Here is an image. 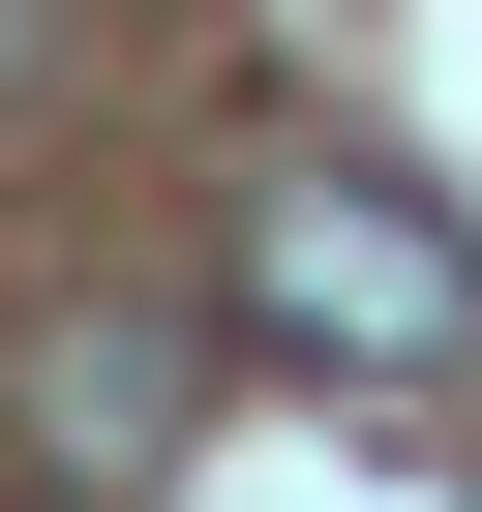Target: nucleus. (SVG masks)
Segmentation results:
<instances>
[{"label":"nucleus","mask_w":482,"mask_h":512,"mask_svg":"<svg viewBox=\"0 0 482 512\" xmlns=\"http://www.w3.org/2000/svg\"><path fill=\"white\" fill-rule=\"evenodd\" d=\"M61 31H91V0H0V121H31V91H61Z\"/></svg>","instance_id":"7ed1b4c3"},{"label":"nucleus","mask_w":482,"mask_h":512,"mask_svg":"<svg viewBox=\"0 0 482 512\" xmlns=\"http://www.w3.org/2000/svg\"><path fill=\"white\" fill-rule=\"evenodd\" d=\"M181 392H211V332H181V302H61V332H31V452H91V482H151V452H181Z\"/></svg>","instance_id":"f03ea898"},{"label":"nucleus","mask_w":482,"mask_h":512,"mask_svg":"<svg viewBox=\"0 0 482 512\" xmlns=\"http://www.w3.org/2000/svg\"><path fill=\"white\" fill-rule=\"evenodd\" d=\"M241 332L422 392V362H482V241H452L422 181H272V211H241Z\"/></svg>","instance_id":"f257e3e1"}]
</instances>
